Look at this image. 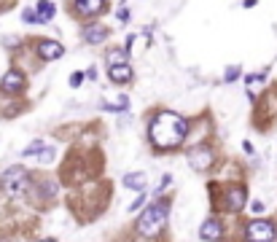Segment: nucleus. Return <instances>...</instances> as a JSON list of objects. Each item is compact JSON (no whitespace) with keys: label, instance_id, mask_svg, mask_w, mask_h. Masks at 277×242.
I'll use <instances>...</instances> for the list:
<instances>
[{"label":"nucleus","instance_id":"f257e3e1","mask_svg":"<svg viewBox=\"0 0 277 242\" xmlns=\"http://www.w3.org/2000/svg\"><path fill=\"white\" fill-rule=\"evenodd\" d=\"M186 135H188L186 119L173 113V110H162L151 121V143L156 148H178V146H183Z\"/></svg>","mask_w":277,"mask_h":242},{"label":"nucleus","instance_id":"f03ea898","mask_svg":"<svg viewBox=\"0 0 277 242\" xmlns=\"http://www.w3.org/2000/svg\"><path fill=\"white\" fill-rule=\"evenodd\" d=\"M164 224H167V205L156 202V205L146 207L143 215L137 218V232H140L143 237H156Z\"/></svg>","mask_w":277,"mask_h":242},{"label":"nucleus","instance_id":"7ed1b4c3","mask_svg":"<svg viewBox=\"0 0 277 242\" xmlns=\"http://www.w3.org/2000/svg\"><path fill=\"white\" fill-rule=\"evenodd\" d=\"M3 191L5 194H11V197H19V194H24L27 191V186H30V175H27V169L24 167H8L3 172Z\"/></svg>","mask_w":277,"mask_h":242},{"label":"nucleus","instance_id":"20e7f679","mask_svg":"<svg viewBox=\"0 0 277 242\" xmlns=\"http://www.w3.org/2000/svg\"><path fill=\"white\" fill-rule=\"evenodd\" d=\"M245 234H248L250 242H272L277 232H275V226L269 224V221H250Z\"/></svg>","mask_w":277,"mask_h":242},{"label":"nucleus","instance_id":"39448f33","mask_svg":"<svg viewBox=\"0 0 277 242\" xmlns=\"http://www.w3.org/2000/svg\"><path fill=\"white\" fill-rule=\"evenodd\" d=\"M188 164H191V169H196V172H204V169L213 164V151H207V148H194V151L188 154Z\"/></svg>","mask_w":277,"mask_h":242},{"label":"nucleus","instance_id":"423d86ee","mask_svg":"<svg viewBox=\"0 0 277 242\" xmlns=\"http://www.w3.org/2000/svg\"><path fill=\"white\" fill-rule=\"evenodd\" d=\"M0 89H3L5 94L22 91V89H24V76L19 73V70H8V73L3 76V81H0Z\"/></svg>","mask_w":277,"mask_h":242},{"label":"nucleus","instance_id":"0eeeda50","mask_svg":"<svg viewBox=\"0 0 277 242\" xmlns=\"http://www.w3.org/2000/svg\"><path fill=\"white\" fill-rule=\"evenodd\" d=\"M199 237L204 240V242H218L221 237H223V229H221V221L218 218H207L202 224V229H199Z\"/></svg>","mask_w":277,"mask_h":242},{"label":"nucleus","instance_id":"6e6552de","mask_svg":"<svg viewBox=\"0 0 277 242\" xmlns=\"http://www.w3.org/2000/svg\"><path fill=\"white\" fill-rule=\"evenodd\" d=\"M245 202H248V194H245V188H229L226 191V207L232 213H240L242 207H245Z\"/></svg>","mask_w":277,"mask_h":242},{"label":"nucleus","instance_id":"1a4fd4ad","mask_svg":"<svg viewBox=\"0 0 277 242\" xmlns=\"http://www.w3.org/2000/svg\"><path fill=\"white\" fill-rule=\"evenodd\" d=\"M38 54H41V60H57V57L65 54V49L57 41H41L38 43Z\"/></svg>","mask_w":277,"mask_h":242},{"label":"nucleus","instance_id":"9d476101","mask_svg":"<svg viewBox=\"0 0 277 242\" xmlns=\"http://www.w3.org/2000/svg\"><path fill=\"white\" fill-rule=\"evenodd\" d=\"M105 8V0H76V11L81 16H94Z\"/></svg>","mask_w":277,"mask_h":242},{"label":"nucleus","instance_id":"9b49d317","mask_svg":"<svg viewBox=\"0 0 277 242\" xmlns=\"http://www.w3.org/2000/svg\"><path fill=\"white\" fill-rule=\"evenodd\" d=\"M108 76H110V81H116V83L132 81V68H129V62H127V65H110V68H108Z\"/></svg>","mask_w":277,"mask_h":242},{"label":"nucleus","instance_id":"f8f14e48","mask_svg":"<svg viewBox=\"0 0 277 242\" xmlns=\"http://www.w3.org/2000/svg\"><path fill=\"white\" fill-rule=\"evenodd\" d=\"M121 183L127 188H137V191H143V188H146V183H148V178H146V172H129V175H124Z\"/></svg>","mask_w":277,"mask_h":242},{"label":"nucleus","instance_id":"ddd939ff","mask_svg":"<svg viewBox=\"0 0 277 242\" xmlns=\"http://www.w3.org/2000/svg\"><path fill=\"white\" fill-rule=\"evenodd\" d=\"M84 38H87V43H102L105 38H108V30H105V27H97V24H94V27H87V30H84Z\"/></svg>","mask_w":277,"mask_h":242},{"label":"nucleus","instance_id":"4468645a","mask_svg":"<svg viewBox=\"0 0 277 242\" xmlns=\"http://www.w3.org/2000/svg\"><path fill=\"white\" fill-rule=\"evenodd\" d=\"M35 11H38V16H41V22H49V19L57 14V8H54V3H51V0H38Z\"/></svg>","mask_w":277,"mask_h":242},{"label":"nucleus","instance_id":"2eb2a0df","mask_svg":"<svg viewBox=\"0 0 277 242\" xmlns=\"http://www.w3.org/2000/svg\"><path fill=\"white\" fill-rule=\"evenodd\" d=\"M127 62H129L127 49H110L108 51V65H127Z\"/></svg>","mask_w":277,"mask_h":242},{"label":"nucleus","instance_id":"dca6fc26","mask_svg":"<svg viewBox=\"0 0 277 242\" xmlns=\"http://www.w3.org/2000/svg\"><path fill=\"white\" fill-rule=\"evenodd\" d=\"M43 148H46V143H43V140H32L30 146L22 151V156H41V151H43Z\"/></svg>","mask_w":277,"mask_h":242},{"label":"nucleus","instance_id":"f3484780","mask_svg":"<svg viewBox=\"0 0 277 242\" xmlns=\"http://www.w3.org/2000/svg\"><path fill=\"white\" fill-rule=\"evenodd\" d=\"M127 105H129V100H127V97H118V100L116 102H102V108L105 110H127Z\"/></svg>","mask_w":277,"mask_h":242},{"label":"nucleus","instance_id":"a211bd4d","mask_svg":"<svg viewBox=\"0 0 277 242\" xmlns=\"http://www.w3.org/2000/svg\"><path fill=\"white\" fill-rule=\"evenodd\" d=\"M22 19H24V22H27V24H43L35 8H24V11H22Z\"/></svg>","mask_w":277,"mask_h":242},{"label":"nucleus","instance_id":"6ab92c4d","mask_svg":"<svg viewBox=\"0 0 277 242\" xmlns=\"http://www.w3.org/2000/svg\"><path fill=\"white\" fill-rule=\"evenodd\" d=\"M143 202H146V194H143V191H140V197H137V199H135V202H132V205H129V213L140 210V207H143Z\"/></svg>","mask_w":277,"mask_h":242},{"label":"nucleus","instance_id":"aec40b11","mask_svg":"<svg viewBox=\"0 0 277 242\" xmlns=\"http://www.w3.org/2000/svg\"><path fill=\"white\" fill-rule=\"evenodd\" d=\"M81 83H84V73H73V76H70V86H81Z\"/></svg>","mask_w":277,"mask_h":242},{"label":"nucleus","instance_id":"412c9836","mask_svg":"<svg viewBox=\"0 0 277 242\" xmlns=\"http://www.w3.org/2000/svg\"><path fill=\"white\" fill-rule=\"evenodd\" d=\"M237 76H240V68L234 65V68H229V70H226V76H223V78H226V81H234Z\"/></svg>","mask_w":277,"mask_h":242},{"label":"nucleus","instance_id":"4be33fe9","mask_svg":"<svg viewBox=\"0 0 277 242\" xmlns=\"http://www.w3.org/2000/svg\"><path fill=\"white\" fill-rule=\"evenodd\" d=\"M245 81H248V86H250V83H261V81H264V73H259V76H248Z\"/></svg>","mask_w":277,"mask_h":242},{"label":"nucleus","instance_id":"5701e85b","mask_svg":"<svg viewBox=\"0 0 277 242\" xmlns=\"http://www.w3.org/2000/svg\"><path fill=\"white\" fill-rule=\"evenodd\" d=\"M170 183H173V178H170V175H164V178H162V183H159V191H164V188H167Z\"/></svg>","mask_w":277,"mask_h":242},{"label":"nucleus","instance_id":"b1692460","mask_svg":"<svg viewBox=\"0 0 277 242\" xmlns=\"http://www.w3.org/2000/svg\"><path fill=\"white\" fill-rule=\"evenodd\" d=\"M129 19V11L127 8H118V22H127Z\"/></svg>","mask_w":277,"mask_h":242},{"label":"nucleus","instance_id":"393cba45","mask_svg":"<svg viewBox=\"0 0 277 242\" xmlns=\"http://www.w3.org/2000/svg\"><path fill=\"white\" fill-rule=\"evenodd\" d=\"M253 210H256V213H264V202L256 199V202H253Z\"/></svg>","mask_w":277,"mask_h":242},{"label":"nucleus","instance_id":"a878e982","mask_svg":"<svg viewBox=\"0 0 277 242\" xmlns=\"http://www.w3.org/2000/svg\"><path fill=\"white\" fill-rule=\"evenodd\" d=\"M256 3H259V0H245V3H242V5H245V8H253Z\"/></svg>","mask_w":277,"mask_h":242},{"label":"nucleus","instance_id":"bb28decb","mask_svg":"<svg viewBox=\"0 0 277 242\" xmlns=\"http://www.w3.org/2000/svg\"><path fill=\"white\" fill-rule=\"evenodd\" d=\"M41 242H57V240H51V237H46V240H41Z\"/></svg>","mask_w":277,"mask_h":242}]
</instances>
